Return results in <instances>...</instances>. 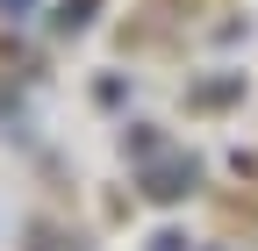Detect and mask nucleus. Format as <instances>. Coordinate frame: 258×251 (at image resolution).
<instances>
[{
	"instance_id": "f257e3e1",
	"label": "nucleus",
	"mask_w": 258,
	"mask_h": 251,
	"mask_svg": "<svg viewBox=\"0 0 258 251\" xmlns=\"http://www.w3.org/2000/svg\"><path fill=\"white\" fill-rule=\"evenodd\" d=\"M186 186H194V165H165V172H151V194H158V201H179Z\"/></svg>"
},
{
	"instance_id": "f03ea898",
	"label": "nucleus",
	"mask_w": 258,
	"mask_h": 251,
	"mask_svg": "<svg viewBox=\"0 0 258 251\" xmlns=\"http://www.w3.org/2000/svg\"><path fill=\"white\" fill-rule=\"evenodd\" d=\"M151 251H179V237H151Z\"/></svg>"
},
{
	"instance_id": "7ed1b4c3",
	"label": "nucleus",
	"mask_w": 258,
	"mask_h": 251,
	"mask_svg": "<svg viewBox=\"0 0 258 251\" xmlns=\"http://www.w3.org/2000/svg\"><path fill=\"white\" fill-rule=\"evenodd\" d=\"M8 8H29V0H8Z\"/></svg>"
}]
</instances>
